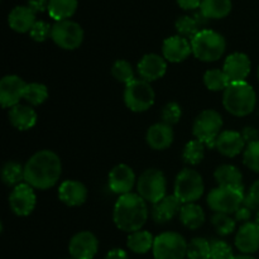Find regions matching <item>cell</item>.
Here are the masks:
<instances>
[{
  "label": "cell",
  "instance_id": "ab89813d",
  "mask_svg": "<svg viewBox=\"0 0 259 259\" xmlns=\"http://www.w3.org/2000/svg\"><path fill=\"white\" fill-rule=\"evenodd\" d=\"M243 161L248 168L259 174V141L248 144L244 149Z\"/></svg>",
  "mask_w": 259,
  "mask_h": 259
},
{
  "label": "cell",
  "instance_id": "4316f807",
  "mask_svg": "<svg viewBox=\"0 0 259 259\" xmlns=\"http://www.w3.org/2000/svg\"><path fill=\"white\" fill-rule=\"evenodd\" d=\"M180 220L186 228L196 230L201 228L205 223V214L201 206L195 202L185 204L180 210Z\"/></svg>",
  "mask_w": 259,
  "mask_h": 259
},
{
  "label": "cell",
  "instance_id": "7c38bea8",
  "mask_svg": "<svg viewBox=\"0 0 259 259\" xmlns=\"http://www.w3.org/2000/svg\"><path fill=\"white\" fill-rule=\"evenodd\" d=\"M37 204V196L30 185L20 184L14 187L9 196V205L12 211L18 217H28L32 214Z\"/></svg>",
  "mask_w": 259,
  "mask_h": 259
},
{
  "label": "cell",
  "instance_id": "60d3db41",
  "mask_svg": "<svg viewBox=\"0 0 259 259\" xmlns=\"http://www.w3.org/2000/svg\"><path fill=\"white\" fill-rule=\"evenodd\" d=\"M235 255L233 254V249L224 240H214L211 243V250H210V259H233Z\"/></svg>",
  "mask_w": 259,
  "mask_h": 259
},
{
  "label": "cell",
  "instance_id": "b9f144b4",
  "mask_svg": "<svg viewBox=\"0 0 259 259\" xmlns=\"http://www.w3.org/2000/svg\"><path fill=\"white\" fill-rule=\"evenodd\" d=\"M52 32V27L45 20H37L33 28L30 29L29 35L35 42H45Z\"/></svg>",
  "mask_w": 259,
  "mask_h": 259
},
{
  "label": "cell",
  "instance_id": "603a6c76",
  "mask_svg": "<svg viewBox=\"0 0 259 259\" xmlns=\"http://www.w3.org/2000/svg\"><path fill=\"white\" fill-rule=\"evenodd\" d=\"M35 13L29 7H15L8 15L9 27L14 32L25 33L30 32L33 25L35 24Z\"/></svg>",
  "mask_w": 259,
  "mask_h": 259
},
{
  "label": "cell",
  "instance_id": "30bf717a",
  "mask_svg": "<svg viewBox=\"0 0 259 259\" xmlns=\"http://www.w3.org/2000/svg\"><path fill=\"white\" fill-rule=\"evenodd\" d=\"M153 88L148 81L134 80L125 85L124 90V101L128 109L134 113H143L147 111L154 104Z\"/></svg>",
  "mask_w": 259,
  "mask_h": 259
},
{
  "label": "cell",
  "instance_id": "f6af8a7d",
  "mask_svg": "<svg viewBox=\"0 0 259 259\" xmlns=\"http://www.w3.org/2000/svg\"><path fill=\"white\" fill-rule=\"evenodd\" d=\"M48 2L50 0H28V7L34 13H42L48 10Z\"/></svg>",
  "mask_w": 259,
  "mask_h": 259
},
{
  "label": "cell",
  "instance_id": "7a4b0ae2",
  "mask_svg": "<svg viewBox=\"0 0 259 259\" xmlns=\"http://www.w3.org/2000/svg\"><path fill=\"white\" fill-rule=\"evenodd\" d=\"M148 219V207L146 200L138 194L129 192L121 195L113 211V220L121 232L134 233L142 229Z\"/></svg>",
  "mask_w": 259,
  "mask_h": 259
},
{
  "label": "cell",
  "instance_id": "3957f363",
  "mask_svg": "<svg viewBox=\"0 0 259 259\" xmlns=\"http://www.w3.org/2000/svg\"><path fill=\"white\" fill-rule=\"evenodd\" d=\"M257 104L255 91L247 81L232 82L223 94V105L234 116H247L254 110Z\"/></svg>",
  "mask_w": 259,
  "mask_h": 259
},
{
  "label": "cell",
  "instance_id": "ba28073f",
  "mask_svg": "<svg viewBox=\"0 0 259 259\" xmlns=\"http://www.w3.org/2000/svg\"><path fill=\"white\" fill-rule=\"evenodd\" d=\"M138 195L151 204H157L166 197L167 181L163 172L156 168L146 169L137 184Z\"/></svg>",
  "mask_w": 259,
  "mask_h": 259
},
{
  "label": "cell",
  "instance_id": "74e56055",
  "mask_svg": "<svg viewBox=\"0 0 259 259\" xmlns=\"http://www.w3.org/2000/svg\"><path fill=\"white\" fill-rule=\"evenodd\" d=\"M211 224L214 225L215 230H217L219 235H229L235 230L237 220L233 219V218L228 214L215 212L211 217Z\"/></svg>",
  "mask_w": 259,
  "mask_h": 259
},
{
  "label": "cell",
  "instance_id": "44dd1931",
  "mask_svg": "<svg viewBox=\"0 0 259 259\" xmlns=\"http://www.w3.org/2000/svg\"><path fill=\"white\" fill-rule=\"evenodd\" d=\"M215 148L223 156L233 158V157L238 156L244 151L245 142L243 139L242 133H239V132L225 131L222 132L220 136L218 137Z\"/></svg>",
  "mask_w": 259,
  "mask_h": 259
},
{
  "label": "cell",
  "instance_id": "277c9868",
  "mask_svg": "<svg viewBox=\"0 0 259 259\" xmlns=\"http://www.w3.org/2000/svg\"><path fill=\"white\" fill-rule=\"evenodd\" d=\"M192 53L202 62L220 60L227 50L225 38L212 29H201L191 39Z\"/></svg>",
  "mask_w": 259,
  "mask_h": 259
},
{
  "label": "cell",
  "instance_id": "11a10c76",
  "mask_svg": "<svg viewBox=\"0 0 259 259\" xmlns=\"http://www.w3.org/2000/svg\"><path fill=\"white\" fill-rule=\"evenodd\" d=\"M66 259H73V258H66Z\"/></svg>",
  "mask_w": 259,
  "mask_h": 259
},
{
  "label": "cell",
  "instance_id": "7402d4cb",
  "mask_svg": "<svg viewBox=\"0 0 259 259\" xmlns=\"http://www.w3.org/2000/svg\"><path fill=\"white\" fill-rule=\"evenodd\" d=\"M147 143L152 149L156 151H163L167 149L174 142V131L171 125L164 123H157L149 126L147 131Z\"/></svg>",
  "mask_w": 259,
  "mask_h": 259
},
{
  "label": "cell",
  "instance_id": "1f68e13d",
  "mask_svg": "<svg viewBox=\"0 0 259 259\" xmlns=\"http://www.w3.org/2000/svg\"><path fill=\"white\" fill-rule=\"evenodd\" d=\"M204 83L211 91H225V89L230 85V80L224 72V70L212 68L205 72Z\"/></svg>",
  "mask_w": 259,
  "mask_h": 259
},
{
  "label": "cell",
  "instance_id": "ee69618b",
  "mask_svg": "<svg viewBox=\"0 0 259 259\" xmlns=\"http://www.w3.org/2000/svg\"><path fill=\"white\" fill-rule=\"evenodd\" d=\"M234 218L237 222H242L243 224H245V223L249 222L250 218H252V210L245 207L244 205H242V206L234 212Z\"/></svg>",
  "mask_w": 259,
  "mask_h": 259
},
{
  "label": "cell",
  "instance_id": "8fae6325",
  "mask_svg": "<svg viewBox=\"0 0 259 259\" xmlns=\"http://www.w3.org/2000/svg\"><path fill=\"white\" fill-rule=\"evenodd\" d=\"M51 38L62 50L72 51L81 46L83 40V29L73 20H61L52 25Z\"/></svg>",
  "mask_w": 259,
  "mask_h": 259
},
{
  "label": "cell",
  "instance_id": "4fadbf2b",
  "mask_svg": "<svg viewBox=\"0 0 259 259\" xmlns=\"http://www.w3.org/2000/svg\"><path fill=\"white\" fill-rule=\"evenodd\" d=\"M27 82L17 75H7L0 81V103L3 108L18 105L20 99H24Z\"/></svg>",
  "mask_w": 259,
  "mask_h": 259
},
{
  "label": "cell",
  "instance_id": "5b68a950",
  "mask_svg": "<svg viewBox=\"0 0 259 259\" xmlns=\"http://www.w3.org/2000/svg\"><path fill=\"white\" fill-rule=\"evenodd\" d=\"M222 115L217 110L207 109L200 113L195 119L192 133H194L195 139H199L209 148H214L218 137L222 133Z\"/></svg>",
  "mask_w": 259,
  "mask_h": 259
},
{
  "label": "cell",
  "instance_id": "db71d44e",
  "mask_svg": "<svg viewBox=\"0 0 259 259\" xmlns=\"http://www.w3.org/2000/svg\"><path fill=\"white\" fill-rule=\"evenodd\" d=\"M257 76H258V81H259V67H258V71H257Z\"/></svg>",
  "mask_w": 259,
  "mask_h": 259
},
{
  "label": "cell",
  "instance_id": "d6a6232c",
  "mask_svg": "<svg viewBox=\"0 0 259 259\" xmlns=\"http://www.w3.org/2000/svg\"><path fill=\"white\" fill-rule=\"evenodd\" d=\"M205 156V144L199 139H192L185 146L184 148V159L187 164L196 166L204 159Z\"/></svg>",
  "mask_w": 259,
  "mask_h": 259
},
{
  "label": "cell",
  "instance_id": "9a60e30c",
  "mask_svg": "<svg viewBox=\"0 0 259 259\" xmlns=\"http://www.w3.org/2000/svg\"><path fill=\"white\" fill-rule=\"evenodd\" d=\"M136 184V175L128 164H116L109 174V189L118 195H126Z\"/></svg>",
  "mask_w": 259,
  "mask_h": 259
},
{
  "label": "cell",
  "instance_id": "9c48e42d",
  "mask_svg": "<svg viewBox=\"0 0 259 259\" xmlns=\"http://www.w3.org/2000/svg\"><path fill=\"white\" fill-rule=\"evenodd\" d=\"M244 196V189L217 187L207 195V205L215 212L232 215L242 206Z\"/></svg>",
  "mask_w": 259,
  "mask_h": 259
},
{
  "label": "cell",
  "instance_id": "8992f818",
  "mask_svg": "<svg viewBox=\"0 0 259 259\" xmlns=\"http://www.w3.org/2000/svg\"><path fill=\"white\" fill-rule=\"evenodd\" d=\"M204 194V180L201 175L191 168H185L177 175L175 181V196L181 204L197 201Z\"/></svg>",
  "mask_w": 259,
  "mask_h": 259
},
{
  "label": "cell",
  "instance_id": "e575fe53",
  "mask_svg": "<svg viewBox=\"0 0 259 259\" xmlns=\"http://www.w3.org/2000/svg\"><path fill=\"white\" fill-rule=\"evenodd\" d=\"M24 99L30 104V105H40V104H43L48 99L47 86L39 82L27 83Z\"/></svg>",
  "mask_w": 259,
  "mask_h": 259
},
{
  "label": "cell",
  "instance_id": "7bdbcfd3",
  "mask_svg": "<svg viewBox=\"0 0 259 259\" xmlns=\"http://www.w3.org/2000/svg\"><path fill=\"white\" fill-rule=\"evenodd\" d=\"M242 137L244 139L245 144L248 146V144L259 141V132L253 126H245L242 131Z\"/></svg>",
  "mask_w": 259,
  "mask_h": 259
},
{
  "label": "cell",
  "instance_id": "484cf974",
  "mask_svg": "<svg viewBox=\"0 0 259 259\" xmlns=\"http://www.w3.org/2000/svg\"><path fill=\"white\" fill-rule=\"evenodd\" d=\"M215 181L219 187H230V189H244L243 187V175L239 168L233 164H222L215 169Z\"/></svg>",
  "mask_w": 259,
  "mask_h": 259
},
{
  "label": "cell",
  "instance_id": "f546056e",
  "mask_svg": "<svg viewBox=\"0 0 259 259\" xmlns=\"http://www.w3.org/2000/svg\"><path fill=\"white\" fill-rule=\"evenodd\" d=\"M154 237L147 230H138V232L131 233L126 240V245L132 252L137 254H146L147 252L153 248Z\"/></svg>",
  "mask_w": 259,
  "mask_h": 259
},
{
  "label": "cell",
  "instance_id": "bcb514c9",
  "mask_svg": "<svg viewBox=\"0 0 259 259\" xmlns=\"http://www.w3.org/2000/svg\"><path fill=\"white\" fill-rule=\"evenodd\" d=\"M202 0H177V4L184 10H195L200 8Z\"/></svg>",
  "mask_w": 259,
  "mask_h": 259
},
{
  "label": "cell",
  "instance_id": "83f0119b",
  "mask_svg": "<svg viewBox=\"0 0 259 259\" xmlns=\"http://www.w3.org/2000/svg\"><path fill=\"white\" fill-rule=\"evenodd\" d=\"M232 0H202L200 12L207 19H222L232 12Z\"/></svg>",
  "mask_w": 259,
  "mask_h": 259
},
{
  "label": "cell",
  "instance_id": "f35d334b",
  "mask_svg": "<svg viewBox=\"0 0 259 259\" xmlns=\"http://www.w3.org/2000/svg\"><path fill=\"white\" fill-rule=\"evenodd\" d=\"M162 123L167 124V125H175L180 121L182 116V109L181 106L179 105L175 101H171V103L166 104L164 108L162 109Z\"/></svg>",
  "mask_w": 259,
  "mask_h": 259
},
{
  "label": "cell",
  "instance_id": "2e32d148",
  "mask_svg": "<svg viewBox=\"0 0 259 259\" xmlns=\"http://www.w3.org/2000/svg\"><path fill=\"white\" fill-rule=\"evenodd\" d=\"M250 63L249 57L245 53L235 52L227 57L224 62V72L229 77L230 82H242L245 81L248 75L250 73Z\"/></svg>",
  "mask_w": 259,
  "mask_h": 259
},
{
  "label": "cell",
  "instance_id": "836d02e7",
  "mask_svg": "<svg viewBox=\"0 0 259 259\" xmlns=\"http://www.w3.org/2000/svg\"><path fill=\"white\" fill-rule=\"evenodd\" d=\"M211 243L205 238H194L187 245L189 259H210Z\"/></svg>",
  "mask_w": 259,
  "mask_h": 259
},
{
  "label": "cell",
  "instance_id": "d4e9b609",
  "mask_svg": "<svg viewBox=\"0 0 259 259\" xmlns=\"http://www.w3.org/2000/svg\"><path fill=\"white\" fill-rule=\"evenodd\" d=\"M181 201L175 195H169L162 199L161 201L154 204L152 210V218L157 224H164L176 217L177 212L181 210Z\"/></svg>",
  "mask_w": 259,
  "mask_h": 259
},
{
  "label": "cell",
  "instance_id": "c3c4849f",
  "mask_svg": "<svg viewBox=\"0 0 259 259\" xmlns=\"http://www.w3.org/2000/svg\"><path fill=\"white\" fill-rule=\"evenodd\" d=\"M248 194H249V196L252 197L255 202H257V205L259 206V180L252 185V187H250V190Z\"/></svg>",
  "mask_w": 259,
  "mask_h": 259
},
{
  "label": "cell",
  "instance_id": "8d00e7d4",
  "mask_svg": "<svg viewBox=\"0 0 259 259\" xmlns=\"http://www.w3.org/2000/svg\"><path fill=\"white\" fill-rule=\"evenodd\" d=\"M111 75L116 81L125 83V85L136 80L133 66L125 60H118L114 62L113 67H111Z\"/></svg>",
  "mask_w": 259,
  "mask_h": 259
},
{
  "label": "cell",
  "instance_id": "f907efd6",
  "mask_svg": "<svg viewBox=\"0 0 259 259\" xmlns=\"http://www.w3.org/2000/svg\"><path fill=\"white\" fill-rule=\"evenodd\" d=\"M192 17L195 18V20H196V22H197V24H199L200 27H204V25H206L207 23H209V20H210V19H207V18L205 17V15L202 14L201 12H197V13H195V14L192 15Z\"/></svg>",
  "mask_w": 259,
  "mask_h": 259
},
{
  "label": "cell",
  "instance_id": "816d5d0a",
  "mask_svg": "<svg viewBox=\"0 0 259 259\" xmlns=\"http://www.w3.org/2000/svg\"><path fill=\"white\" fill-rule=\"evenodd\" d=\"M233 259H255V258H254V257H252V255L242 254V255H237V257H234Z\"/></svg>",
  "mask_w": 259,
  "mask_h": 259
},
{
  "label": "cell",
  "instance_id": "e0dca14e",
  "mask_svg": "<svg viewBox=\"0 0 259 259\" xmlns=\"http://www.w3.org/2000/svg\"><path fill=\"white\" fill-rule=\"evenodd\" d=\"M137 70H138L142 80L152 82V81L163 77L167 71V63L162 56L156 55V53H148L141 58Z\"/></svg>",
  "mask_w": 259,
  "mask_h": 259
},
{
  "label": "cell",
  "instance_id": "52a82bcc",
  "mask_svg": "<svg viewBox=\"0 0 259 259\" xmlns=\"http://www.w3.org/2000/svg\"><path fill=\"white\" fill-rule=\"evenodd\" d=\"M187 245L180 233L164 232L154 238L152 252L154 259H185L187 255Z\"/></svg>",
  "mask_w": 259,
  "mask_h": 259
},
{
  "label": "cell",
  "instance_id": "f1b7e54d",
  "mask_svg": "<svg viewBox=\"0 0 259 259\" xmlns=\"http://www.w3.org/2000/svg\"><path fill=\"white\" fill-rule=\"evenodd\" d=\"M77 9V0H50L48 14L56 22L67 20Z\"/></svg>",
  "mask_w": 259,
  "mask_h": 259
},
{
  "label": "cell",
  "instance_id": "ffe728a7",
  "mask_svg": "<svg viewBox=\"0 0 259 259\" xmlns=\"http://www.w3.org/2000/svg\"><path fill=\"white\" fill-rule=\"evenodd\" d=\"M58 197L68 206H80L88 199V189L82 182L67 180L61 184L58 189Z\"/></svg>",
  "mask_w": 259,
  "mask_h": 259
},
{
  "label": "cell",
  "instance_id": "f5cc1de1",
  "mask_svg": "<svg viewBox=\"0 0 259 259\" xmlns=\"http://www.w3.org/2000/svg\"><path fill=\"white\" fill-rule=\"evenodd\" d=\"M255 223H257V224L259 225V209L257 211V215H255Z\"/></svg>",
  "mask_w": 259,
  "mask_h": 259
},
{
  "label": "cell",
  "instance_id": "6da1fadb",
  "mask_svg": "<svg viewBox=\"0 0 259 259\" xmlns=\"http://www.w3.org/2000/svg\"><path fill=\"white\" fill-rule=\"evenodd\" d=\"M62 174V163L55 152L43 149L33 154L24 166V181L33 189L48 190Z\"/></svg>",
  "mask_w": 259,
  "mask_h": 259
},
{
  "label": "cell",
  "instance_id": "ac0fdd59",
  "mask_svg": "<svg viewBox=\"0 0 259 259\" xmlns=\"http://www.w3.org/2000/svg\"><path fill=\"white\" fill-rule=\"evenodd\" d=\"M162 53H163L164 60L169 61L172 63H180L186 60L192 53L191 42L181 35H172L164 39L162 46Z\"/></svg>",
  "mask_w": 259,
  "mask_h": 259
},
{
  "label": "cell",
  "instance_id": "d590c367",
  "mask_svg": "<svg viewBox=\"0 0 259 259\" xmlns=\"http://www.w3.org/2000/svg\"><path fill=\"white\" fill-rule=\"evenodd\" d=\"M176 30L181 37L186 38V39H192L201 29L194 17L182 15L176 20Z\"/></svg>",
  "mask_w": 259,
  "mask_h": 259
},
{
  "label": "cell",
  "instance_id": "5bb4252c",
  "mask_svg": "<svg viewBox=\"0 0 259 259\" xmlns=\"http://www.w3.org/2000/svg\"><path fill=\"white\" fill-rule=\"evenodd\" d=\"M99 249V240L91 232H78L71 238L68 252L73 259H94Z\"/></svg>",
  "mask_w": 259,
  "mask_h": 259
},
{
  "label": "cell",
  "instance_id": "7dc6e473",
  "mask_svg": "<svg viewBox=\"0 0 259 259\" xmlns=\"http://www.w3.org/2000/svg\"><path fill=\"white\" fill-rule=\"evenodd\" d=\"M104 259H129V257L125 250L120 249V248H114V249L109 250Z\"/></svg>",
  "mask_w": 259,
  "mask_h": 259
},
{
  "label": "cell",
  "instance_id": "681fc988",
  "mask_svg": "<svg viewBox=\"0 0 259 259\" xmlns=\"http://www.w3.org/2000/svg\"><path fill=\"white\" fill-rule=\"evenodd\" d=\"M242 205H244L245 207H248V209H250V210H252V211H253V210L259 209V206L257 205V202H255L254 200H253L252 197L249 196V194L245 195L244 200H243V204H242Z\"/></svg>",
  "mask_w": 259,
  "mask_h": 259
},
{
  "label": "cell",
  "instance_id": "d6986e66",
  "mask_svg": "<svg viewBox=\"0 0 259 259\" xmlns=\"http://www.w3.org/2000/svg\"><path fill=\"white\" fill-rule=\"evenodd\" d=\"M235 247L243 254H253L259 249V225L257 223H245L235 235Z\"/></svg>",
  "mask_w": 259,
  "mask_h": 259
},
{
  "label": "cell",
  "instance_id": "4dcf8cb0",
  "mask_svg": "<svg viewBox=\"0 0 259 259\" xmlns=\"http://www.w3.org/2000/svg\"><path fill=\"white\" fill-rule=\"evenodd\" d=\"M2 180L7 186H18L24 180V167L14 161L5 162L2 168Z\"/></svg>",
  "mask_w": 259,
  "mask_h": 259
},
{
  "label": "cell",
  "instance_id": "cb8c5ba5",
  "mask_svg": "<svg viewBox=\"0 0 259 259\" xmlns=\"http://www.w3.org/2000/svg\"><path fill=\"white\" fill-rule=\"evenodd\" d=\"M8 116L12 125L18 131H28L37 123V113L34 109L29 105H23V104H18L10 108Z\"/></svg>",
  "mask_w": 259,
  "mask_h": 259
}]
</instances>
